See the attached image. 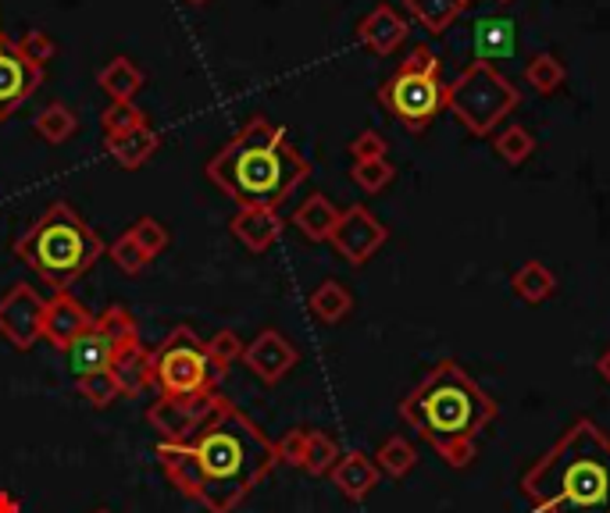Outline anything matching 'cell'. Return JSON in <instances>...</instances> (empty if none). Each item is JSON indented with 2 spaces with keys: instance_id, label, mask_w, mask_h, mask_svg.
I'll return each instance as SVG.
<instances>
[{
  "instance_id": "8",
  "label": "cell",
  "mask_w": 610,
  "mask_h": 513,
  "mask_svg": "<svg viewBox=\"0 0 610 513\" xmlns=\"http://www.w3.org/2000/svg\"><path fill=\"white\" fill-rule=\"evenodd\" d=\"M139 346V332H136V318L129 307H108L104 314H97L93 324L82 332L72 346L65 350L68 356V371L76 378L97 375V371H111V364L118 361L125 350Z\"/></svg>"
},
{
  "instance_id": "10",
  "label": "cell",
  "mask_w": 610,
  "mask_h": 513,
  "mask_svg": "<svg viewBox=\"0 0 610 513\" xmlns=\"http://www.w3.org/2000/svg\"><path fill=\"white\" fill-rule=\"evenodd\" d=\"M222 403L218 392L207 396H161L158 403L147 410V421L161 442H193L196 432L211 421V413Z\"/></svg>"
},
{
  "instance_id": "4",
  "label": "cell",
  "mask_w": 610,
  "mask_h": 513,
  "mask_svg": "<svg viewBox=\"0 0 610 513\" xmlns=\"http://www.w3.org/2000/svg\"><path fill=\"white\" fill-rule=\"evenodd\" d=\"M11 253L44 278L54 293H68L87 271L108 253L104 239L79 218V210L68 200L54 204L11 242Z\"/></svg>"
},
{
  "instance_id": "30",
  "label": "cell",
  "mask_w": 610,
  "mask_h": 513,
  "mask_svg": "<svg viewBox=\"0 0 610 513\" xmlns=\"http://www.w3.org/2000/svg\"><path fill=\"white\" fill-rule=\"evenodd\" d=\"M567 79V71L561 65V57H553V54H535L529 65H524V82L532 86L535 93H557L561 86Z\"/></svg>"
},
{
  "instance_id": "18",
  "label": "cell",
  "mask_w": 610,
  "mask_h": 513,
  "mask_svg": "<svg viewBox=\"0 0 610 513\" xmlns=\"http://www.w3.org/2000/svg\"><path fill=\"white\" fill-rule=\"evenodd\" d=\"M229 228L247 250L264 253L282 236V218H279L275 207H239L236 218L229 221Z\"/></svg>"
},
{
  "instance_id": "40",
  "label": "cell",
  "mask_w": 610,
  "mask_h": 513,
  "mask_svg": "<svg viewBox=\"0 0 610 513\" xmlns=\"http://www.w3.org/2000/svg\"><path fill=\"white\" fill-rule=\"evenodd\" d=\"M386 150H389V142L382 133H375V128H364V133H358L350 142L353 161H379V157H386Z\"/></svg>"
},
{
  "instance_id": "29",
  "label": "cell",
  "mask_w": 610,
  "mask_h": 513,
  "mask_svg": "<svg viewBox=\"0 0 610 513\" xmlns=\"http://www.w3.org/2000/svg\"><path fill=\"white\" fill-rule=\"evenodd\" d=\"M339 446H336V438L332 435H325V432H307V446H304V464L301 470H307V475H332V467L339 460Z\"/></svg>"
},
{
  "instance_id": "39",
  "label": "cell",
  "mask_w": 610,
  "mask_h": 513,
  "mask_svg": "<svg viewBox=\"0 0 610 513\" xmlns=\"http://www.w3.org/2000/svg\"><path fill=\"white\" fill-rule=\"evenodd\" d=\"M19 54L25 57V61H33L36 68H44L54 54H58V47H54V39H50V33H44V29H30V33H25L19 43Z\"/></svg>"
},
{
  "instance_id": "17",
  "label": "cell",
  "mask_w": 610,
  "mask_h": 513,
  "mask_svg": "<svg viewBox=\"0 0 610 513\" xmlns=\"http://www.w3.org/2000/svg\"><path fill=\"white\" fill-rule=\"evenodd\" d=\"M332 485L339 489V495H347L350 503H361V499H368L375 492V485H379V467H375V460L368 453H361V449H350V453H343L336 460V467H332Z\"/></svg>"
},
{
  "instance_id": "21",
  "label": "cell",
  "mask_w": 610,
  "mask_h": 513,
  "mask_svg": "<svg viewBox=\"0 0 610 513\" xmlns=\"http://www.w3.org/2000/svg\"><path fill=\"white\" fill-rule=\"evenodd\" d=\"M104 147H108L111 157H115V164H118V168L136 171V168H144L154 153H158V147H161V133H158V128L144 125V128H136V133L122 136V139H108Z\"/></svg>"
},
{
  "instance_id": "7",
  "label": "cell",
  "mask_w": 610,
  "mask_h": 513,
  "mask_svg": "<svg viewBox=\"0 0 610 513\" xmlns=\"http://www.w3.org/2000/svg\"><path fill=\"white\" fill-rule=\"evenodd\" d=\"M154 385L161 396H207L215 392L225 371L211 361L207 342L190 324H179L165 335V342L150 353Z\"/></svg>"
},
{
  "instance_id": "28",
  "label": "cell",
  "mask_w": 610,
  "mask_h": 513,
  "mask_svg": "<svg viewBox=\"0 0 610 513\" xmlns=\"http://www.w3.org/2000/svg\"><path fill=\"white\" fill-rule=\"evenodd\" d=\"M475 47L482 61L489 57H507L515 47V22L510 19H482L475 25Z\"/></svg>"
},
{
  "instance_id": "45",
  "label": "cell",
  "mask_w": 610,
  "mask_h": 513,
  "mask_svg": "<svg viewBox=\"0 0 610 513\" xmlns=\"http://www.w3.org/2000/svg\"><path fill=\"white\" fill-rule=\"evenodd\" d=\"M93 513H115V510H108V506H101V510H93Z\"/></svg>"
},
{
  "instance_id": "1",
  "label": "cell",
  "mask_w": 610,
  "mask_h": 513,
  "mask_svg": "<svg viewBox=\"0 0 610 513\" xmlns=\"http://www.w3.org/2000/svg\"><path fill=\"white\" fill-rule=\"evenodd\" d=\"M496 413L500 403L458 361H439L400 399L404 424L415 428L453 470L475 460L478 435L496 421Z\"/></svg>"
},
{
  "instance_id": "35",
  "label": "cell",
  "mask_w": 610,
  "mask_h": 513,
  "mask_svg": "<svg viewBox=\"0 0 610 513\" xmlns=\"http://www.w3.org/2000/svg\"><path fill=\"white\" fill-rule=\"evenodd\" d=\"M350 179L358 182L364 193H382L396 179V168L386 161V157H379V161H353Z\"/></svg>"
},
{
  "instance_id": "27",
  "label": "cell",
  "mask_w": 610,
  "mask_h": 513,
  "mask_svg": "<svg viewBox=\"0 0 610 513\" xmlns=\"http://www.w3.org/2000/svg\"><path fill=\"white\" fill-rule=\"evenodd\" d=\"M418 464V453L415 446L404 438V435H389L382 446L375 449V467H379V475H389V478H407L410 470H415Z\"/></svg>"
},
{
  "instance_id": "43",
  "label": "cell",
  "mask_w": 610,
  "mask_h": 513,
  "mask_svg": "<svg viewBox=\"0 0 610 513\" xmlns=\"http://www.w3.org/2000/svg\"><path fill=\"white\" fill-rule=\"evenodd\" d=\"M596 375H600V378L610 385V346H607L600 356H596Z\"/></svg>"
},
{
  "instance_id": "42",
  "label": "cell",
  "mask_w": 610,
  "mask_h": 513,
  "mask_svg": "<svg viewBox=\"0 0 610 513\" xmlns=\"http://www.w3.org/2000/svg\"><path fill=\"white\" fill-rule=\"evenodd\" d=\"M396 71H407V76H439V54L421 43V47H415L404 57V65Z\"/></svg>"
},
{
  "instance_id": "47",
  "label": "cell",
  "mask_w": 610,
  "mask_h": 513,
  "mask_svg": "<svg viewBox=\"0 0 610 513\" xmlns=\"http://www.w3.org/2000/svg\"><path fill=\"white\" fill-rule=\"evenodd\" d=\"M496 4H510V0H496Z\"/></svg>"
},
{
  "instance_id": "32",
  "label": "cell",
  "mask_w": 610,
  "mask_h": 513,
  "mask_svg": "<svg viewBox=\"0 0 610 513\" xmlns=\"http://www.w3.org/2000/svg\"><path fill=\"white\" fill-rule=\"evenodd\" d=\"M493 147H496V153H500L510 168H518V164H524L535 153V139H532V133L524 125H507L504 133L496 136Z\"/></svg>"
},
{
  "instance_id": "3",
  "label": "cell",
  "mask_w": 610,
  "mask_h": 513,
  "mask_svg": "<svg viewBox=\"0 0 610 513\" xmlns=\"http://www.w3.org/2000/svg\"><path fill=\"white\" fill-rule=\"evenodd\" d=\"M190 449L204 475L201 506L211 513H233L253 485H261L279 467L275 442L225 396L190 442Z\"/></svg>"
},
{
  "instance_id": "16",
  "label": "cell",
  "mask_w": 610,
  "mask_h": 513,
  "mask_svg": "<svg viewBox=\"0 0 610 513\" xmlns=\"http://www.w3.org/2000/svg\"><path fill=\"white\" fill-rule=\"evenodd\" d=\"M407 33H410V25H407V19L400 11H396L393 4H375L358 25V43L372 54H379V57H389V54L400 50V43L407 39Z\"/></svg>"
},
{
  "instance_id": "13",
  "label": "cell",
  "mask_w": 610,
  "mask_h": 513,
  "mask_svg": "<svg viewBox=\"0 0 610 513\" xmlns=\"http://www.w3.org/2000/svg\"><path fill=\"white\" fill-rule=\"evenodd\" d=\"M39 86H44V68L25 61L15 43L0 29V122H8Z\"/></svg>"
},
{
  "instance_id": "23",
  "label": "cell",
  "mask_w": 610,
  "mask_h": 513,
  "mask_svg": "<svg viewBox=\"0 0 610 513\" xmlns=\"http://www.w3.org/2000/svg\"><path fill=\"white\" fill-rule=\"evenodd\" d=\"M307 307L321 324H339L353 310V296H350V289L343 282L325 278L318 289L307 296Z\"/></svg>"
},
{
  "instance_id": "48",
  "label": "cell",
  "mask_w": 610,
  "mask_h": 513,
  "mask_svg": "<svg viewBox=\"0 0 610 513\" xmlns=\"http://www.w3.org/2000/svg\"><path fill=\"white\" fill-rule=\"evenodd\" d=\"M467 4H472V0H467Z\"/></svg>"
},
{
  "instance_id": "25",
  "label": "cell",
  "mask_w": 610,
  "mask_h": 513,
  "mask_svg": "<svg viewBox=\"0 0 610 513\" xmlns=\"http://www.w3.org/2000/svg\"><path fill=\"white\" fill-rule=\"evenodd\" d=\"M404 4L421 22V29H429V36H443L461 19L467 0H404Z\"/></svg>"
},
{
  "instance_id": "46",
  "label": "cell",
  "mask_w": 610,
  "mask_h": 513,
  "mask_svg": "<svg viewBox=\"0 0 610 513\" xmlns=\"http://www.w3.org/2000/svg\"><path fill=\"white\" fill-rule=\"evenodd\" d=\"M187 4H207V0H187Z\"/></svg>"
},
{
  "instance_id": "41",
  "label": "cell",
  "mask_w": 610,
  "mask_h": 513,
  "mask_svg": "<svg viewBox=\"0 0 610 513\" xmlns=\"http://www.w3.org/2000/svg\"><path fill=\"white\" fill-rule=\"evenodd\" d=\"M304 446H307V428H293V432H286V435L275 442L279 464L301 467L304 464Z\"/></svg>"
},
{
  "instance_id": "33",
  "label": "cell",
  "mask_w": 610,
  "mask_h": 513,
  "mask_svg": "<svg viewBox=\"0 0 610 513\" xmlns=\"http://www.w3.org/2000/svg\"><path fill=\"white\" fill-rule=\"evenodd\" d=\"M150 125L147 114L139 111L136 104H111L104 114H101V128H104V139H122L136 133V128Z\"/></svg>"
},
{
  "instance_id": "11",
  "label": "cell",
  "mask_w": 610,
  "mask_h": 513,
  "mask_svg": "<svg viewBox=\"0 0 610 513\" xmlns=\"http://www.w3.org/2000/svg\"><path fill=\"white\" fill-rule=\"evenodd\" d=\"M44 310L47 299L30 282H19L0 296V335L15 350H33L44 339Z\"/></svg>"
},
{
  "instance_id": "36",
  "label": "cell",
  "mask_w": 610,
  "mask_h": 513,
  "mask_svg": "<svg viewBox=\"0 0 610 513\" xmlns=\"http://www.w3.org/2000/svg\"><path fill=\"white\" fill-rule=\"evenodd\" d=\"M108 256H111V261H115L118 271H125V275H139V271H144V267L150 264V256L136 247V239L129 236V228H125V232H122L115 242H111V247H108Z\"/></svg>"
},
{
  "instance_id": "34",
  "label": "cell",
  "mask_w": 610,
  "mask_h": 513,
  "mask_svg": "<svg viewBox=\"0 0 610 513\" xmlns=\"http://www.w3.org/2000/svg\"><path fill=\"white\" fill-rule=\"evenodd\" d=\"M76 389L97 410H104V407L115 403V399H122V389H118V381H115V375H111V371H97V375L76 378Z\"/></svg>"
},
{
  "instance_id": "24",
  "label": "cell",
  "mask_w": 610,
  "mask_h": 513,
  "mask_svg": "<svg viewBox=\"0 0 610 513\" xmlns=\"http://www.w3.org/2000/svg\"><path fill=\"white\" fill-rule=\"evenodd\" d=\"M510 289H515V296L524 299V304H543V299H550L553 289H557V278H553V271L543 261H529L515 271Z\"/></svg>"
},
{
  "instance_id": "38",
  "label": "cell",
  "mask_w": 610,
  "mask_h": 513,
  "mask_svg": "<svg viewBox=\"0 0 610 513\" xmlns=\"http://www.w3.org/2000/svg\"><path fill=\"white\" fill-rule=\"evenodd\" d=\"M207 353L222 371H229V364L244 361V339H239L236 332H229V328H222L218 335L207 339Z\"/></svg>"
},
{
  "instance_id": "37",
  "label": "cell",
  "mask_w": 610,
  "mask_h": 513,
  "mask_svg": "<svg viewBox=\"0 0 610 513\" xmlns=\"http://www.w3.org/2000/svg\"><path fill=\"white\" fill-rule=\"evenodd\" d=\"M129 236L136 239V247L144 250L150 261L168 247V239H172V232H168V228L158 218H139V221H133Z\"/></svg>"
},
{
  "instance_id": "22",
  "label": "cell",
  "mask_w": 610,
  "mask_h": 513,
  "mask_svg": "<svg viewBox=\"0 0 610 513\" xmlns=\"http://www.w3.org/2000/svg\"><path fill=\"white\" fill-rule=\"evenodd\" d=\"M111 375H115L122 396H144L154 385V361L150 350H144V342L133 350H125L115 364H111Z\"/></svg>"
},
{
  "instance_id": "14",
  "label": "cell",
  "mask_w": 610,
  "mask_h": 513,
  "mask_svg": "<svg viewBox=\"0 0 610 513\" xmlns=\"http://www.w3.org/2000/svg\"><path fill=\"white\" fill-rule=\"evenodd\" d=\"M244 364L258 381L279 385L296 364H301V350H296L293 339L282 335L279 328H264V332H258V339H250L244 346Z\"/></svg>"
},
{
  "instance_id": "20",
  "label": "cell",
  "mask_w": 610,
  "mask_h": 513,
  "mask_svg": "<svg viewBox=\"0 0 610 513\" xmlns=\"http://www.w3.org/2000/svg\"><path fill=\"white\" fill-rule=\"evenodd\" d=\"M339 210L336 204L325 193L307 196L301 207L293 210V225L301 228V236L310 242H329L332 239V228L339 225Z\"/></svg>"
},
{
  "instance_id": "9",
  "label": "cell",
  "mask_w": 610,
  "mask_h": 513,
  "mask_svg": "<svg viewBox=\"0 0 610 513\" xmlns=\"http://www.w3.org/2000/svg\"><path fill=\"white\" fill-rule=\"evenodd\" d=\"M379 104L404 128H410V133H425V128L436 122V114L447 107V86L439 76H407V71H393V76L379 86Z\"/></svg>"
},
{
  "instance_id": "31",
  "label": "cell",
  "mask_w": 610,
  "mask_h": 513,
  "mask_svg": "<svg viewBox=\"0 0 610 513\" xmlns=\"http://www.w3.org/2000/svg\"><path fill=\"white\" fill-rule=\"evenodd\" d=\"M236 142H244V147H279V142H286V128L275 125L272 118H264V114H253L244 125H239V133L233 136Z\"/></svg>"
},
{
  "instance_id": "19",
  "label": "cell",
  "mask_w": 610,
  "mask_h": 513,
  "mask_svg": "<svg viewBox=\"0 0 610 513\" xmlns=\"http://www.w3.org/2000/svg\"><path fill=\"white\" fill-rule=\"evenodd\" d=\"M97 86L111 96V104H133L136 93L147 86V71L139 68L133 57H111V61L97 71Z\"/></svg>"
},
{
  "instance_id": "12",
  "label": "cell",
  "mask_w": 610,
  "mask_h": 513,
  "mask_svg": "<svg viewBox=\"0 0 610 513\" xmlns=\"http://www.w3.org/2000/svg\"><path fill=\"white\" fill-rule=\"evenodd\" d=\"M386 239H389V228L382 225L364 204H353V207H347L343 214H339V225L332 228L329 242L347 264L361 267L382 250V242Z\"/></svg>"
},
{
  "instance_id": "5",
  "label": "cell",
  "mask_w": 610,
  "mask_h": 513,
  "mask_svg": "<svg viewBox=\"0 0 610 513\" xmlns=\"http://www.w3.org/2000/svg\"><path fill=\"white\" fill-rule=\"evenodd\" d=\"M310 175L307 157L296 153V147L286 139L279 147H244V142L229 139L225 147L207 161V179L218 190L236 200L239 207H275L286 200L296 185Z\"/></svg>"
},
{
  "instance_id": "26",
  "label": "cell",
  "mask_w": 610,
  "mask_h": 513,
  "mask_svg": "<svg viewBox=\"0 0 610 513\" xmlns=\"http://www.w3.org/2000/svg\"><path fill=\"white\" fill-rule=\"evenodd\" d=\"M33 128H36L39 139L50 142V147H61V142H68V139L76 136L79 118H76V111L68 107V104H58V100H54V104H47L44 111L36 114Z\"/></svg>"
},
{
  "instance_id": "6",
  "label": "cell",
  "mask_w": 610,
  "mask_h": 513,
  "mask_svg": "<svg viewBox=\"0 0 610 513\" xmlns=\"http://www.w3.org/2000/svg\"><path fill=\"white\" fill-rule=\"evenodd\" d=\"M518 100H521L518 86H510L504 71L493 68V61H482V57H475L447 86V107L472 136H489L518 107Z\"/></svg>"
},
{
  "instance_id": "2",
  "label": "cell",
  "mask_w": 610,
  "mask_h": 513,
  "mask_svg": "<svg viewBox=\"0 0 610 513\" xmlns=\"http://www.w3.org/2000/svg\"><path fill=\"white\" fill-rule=\"evenodd\" d=\"M521 495L535 513H610V438L578 418L524 470Z\"/></svg>"
},
{
  "instance_id": "44",
  "label": "cell",
  "mask_w": 610,
  "mask_h": 513,
  "mask_svg": "<svg viewBox=\"0 0 610 513\" xmlns=\"http://www.w3.org/2000/svg\"><path fill=\"white\" fill-rule=\"evenodd\" d=\"M0 513H19V499L11 492H0Z\"/></svg>"
},
{
  "instance_id": "15",
  "label": "cell",
  "mask_w": 610,
  "mask_h": 513,
  "mask_svg": "<svg viewBox=\"0 0 610 513\" xmlns=\"http://www.w3.org/2000/svg\"><path fill=\"white\" fill-rule=\"evenodd\" d=\"M93 324V314L72 293H54L44 310V339L54 350H68Z\"/></svg>"
}]
</instances>
